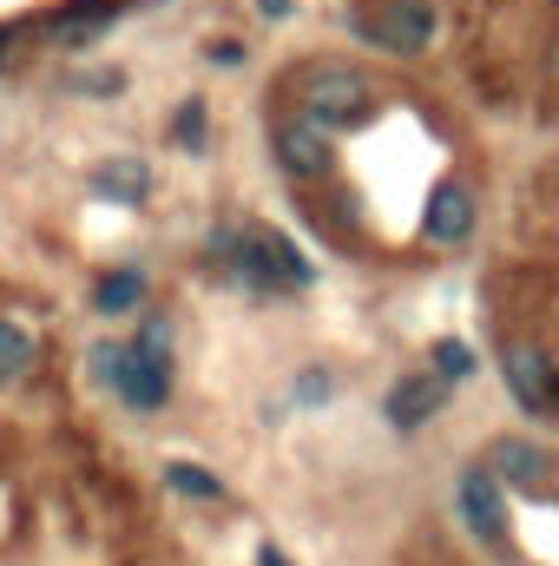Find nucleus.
<instances>
[{"label": "nucleus", "mask_w": 559, "mask_h": 566, "mask_svg": "<svg viewBox=\"0 0 559 566\" xmlns=\"http://www.w3.org/2000/svg\"><path fill=\"white\" fill-rule=\"evenodd\" d=\"M93 376L99 382H113L133 409H158L165 396H171V363H165V329H145V343L133 349H113V343H99L93 349Z\"/></svg>", "instance_id": "obj_1"}, {"label": "nucleus", "mask_w": 559, "mask_h": 566, "mask_svg": "<svg viewBox=\"0 0 559 566\" xmlns=\"http://www.w3.org/2000/svg\"><path fill=\"white\" fill-rule=\"evenodd\" d=\"M296 99H303V126H316V133H342V126H356L362 113H369V80L356 73V66H309L303 73V86H296Z\"/></svg>", "instance_id": "obj_2"}, {"label": "nucleus", "mask_w": 559, "mask_h": 566, "mask_svg": "<svg viewBox=\"0 0 559 566\" xmlns=\"http://www.w3.org/2000/svg\"><path fill=\"white\" fill-rule=\"evenodd\" d=\"M218 251L231 258V271L244 283H257V290H296V283H309V264H303V251L277 238V231H244V238H218Z\"/></svg>", "instance_id": "obj_3"}, {"label": "nucleus", "mask_w": 559, "mask_h": 566, "mask_svg": "<svg viewBox=\"0 0 559 566\" xmlns=\"http://www.w3.org/2000/svg\"><path fill=\"white\" fill-rule=\"evenodd\" d=\"M362 33L382 40L389 53H428L441 33V13H434V0H389L376 20H362Z\"/></svg>", "instance_id": "obj_4"}, {"label": "nucleus", "mask_w": 559, "mask_h": 566, "mask_svg": "<svg viewBox=\"0 0 559 566\" xmlns=\"http://www.w3.org/2000/svg\"><path fill=\"white\" fill-rule=\"evenodd\" d=\"M461 514H467V527L481 534V541H507V501H500V474L494 468H467L461 474Z\"/></svg>", "instance_id": "obj_5"}, {"label": "nucleus", "mask_w": 559, "mask_h": 566, "mask_svg": "<svg viewBox=\"0 0 559 566\" xmlns=\"http://www.w3.org/2000/svg\"><path fill=\"white\" fill-rule=\"evenodd\" d=\"M500 369H507V389H514V396H520L534 416H540V409H559V369L547 363V349H527V343H514Z\"/></svg>", "instance_id": "obj_6"}, {"label": "nucleus", "mask_w": 559, "mask_h": 566, "mask_svg": "<svg viewBox=\"0 0 559 566\" xmlns=\"http://www.w3.org/2000/svg\"><path fill=\"white\" fill-rule=\"evenodd\" d=\"M421 231L434 238V244H461L467 231H474V191L467 185H434L428 191V211H421Z\"/></svg>", "instance_id": "obj_7"}, {"label": "nucleus", "mask_w": 559, "mask_h": 566, "mask_svg": "<svg viewBox=\"0 0 559 566\" xmlns=\"http://www.w3.org/2000/svg\"><path fill=\"white\" fill-rule=\"evenodd\" d=\"M487 468L500 474V488H540V481L553 474V454H547L540 441H520V434H500V441L487 448Z\"/></svg>", "instance_id": "obj_8"}, {"label": "nucleus", "mask_w": 559, "mask_h": 566, "mask_svg": "<svg viewBox=\"0 0 559 566\" xmlns=\"http://www.w3.org/2000/svg\"><path fill=\"white\" fill-rule=\"evenodd\" d=\"M86 185H93L106 205H139L145 191H151V165H145L139 151H119V158H99V165L86 171Z\"/></svg>", "instance_id": "obj_9"}, {"label": "nucleus", "mask_w": 559, "mask_h": 566, "mask_svg": "<svg viewBox=\"0 0 559 566\" xmlns=\"http://www.w3.org/2000/svg\"><path fill=\"white\" fill-rule=\"evenodd\" d=\"M277 158H283V171H289V178H323L336 151H329V133H316V126H303V119H296V126H283V133H277Z\"/></svg>", "instance_id": "obj_10"}, {"label": "nucleus", "mask_w": 559, "mask_h": 566, "mask_svg": "<svg viewBox=\"0 0 559 566\" xmlns=\"http://www.w3.org/2000/svg\"><path fill=\"white\" fill-rule=\"evenodd\" d=\"M441 396H447V382H441V376H402V382L389 389V402H382V409H389V422H395V428H421L434 409H441Z\"/></svg>", "instance_id": "obj_11"}, {"label": "nucleus", "mask_w": 559, "mask_h": 566, "mask_svg": "<svg viewBox=\"0 0 559 566\" xmlns=\"http://www.w3.org/2000/svg\"><path fill=\"white\" fill-rule=\"evenodd\" d=\"M145 303V271H106L99 290H93V310L99 316H133Z\"/></svg>", "instance_id": "obj_12"}, {"label": "nucleus", "mask_w": 559, "mask_h": 566, "mask_svg": "<svg viewBox=\"0 0 559 566\" xmlns=\"http://www.w3.org/2000/svg\"><path fill=\"white\" fill-rule=\"evenodd\" d=\"M27 369H33V336L20 323H0V382H13Z\"/></svg>", "instance_id": "obj_13"}, {"label": "nucleus", "mask_w": 559, "mask_h": 566, "mask_svg": "<svg viewBox=\"0 0 559 566\" xmlns=\"http://www.w3.org/2000/svg\"><path fill=\"white\" fill-rule=\"evenodd\" d=\"M165 481H171L178 494H191V501H224V481H218V474H204V468H191V461H171V468H165Z\"/></svg>", "instance_id": "obj_14"}, {"label": "nucleus", "mask_w": 559, "mask_h": 566, "mask_svg": "<svg viewBox=\"0 0 559 566\" xmlns=\"http://www.w3.org/2000/svg\"><path fill=\"white\" fill-rule=\"evenodd\" d=\"M106 20H113V7H106V0H93V7L80 0V7H66V13L53 20V33H60V40H80V33H93V27H106Z\"/></svg>", "instance_id": "obj_15"}, {"label": "nucleus", "mask_w": 559, "mask_h": 566, "mask_svg": "<svg viewBox=\"0 0 559 566\" xmlns=\"http://www.w3.org/2000/svg\"><path fill=\"white\" fill-rule=\"evenodd\" d=\"M434 376H441V382L474 376V349H467V343H454V336H447V343H434Z\"/></svg>", "instance_id": "obj_16"}, {"label": "nucleus", "mask_w": 559, "mask_h": 566, "mask_svg": "<svg viewBox=\"0 0 559 566\" xmlns=\"http://www.w3.org/2000/svg\"><path fill=\"white\" fill-rule=\"evenodd\" d=\"M171 139H178V145H198V139H204V99H184V106H178Z\"/></svg>", "instance_id": "obj_17"}, {"label": "nucleus", "mask_w": 559, "mask_h": 566, "mask_svg": "<svg viewBox=\"0 0 559 566\" xmlns=\"http://www.w3.org/2000/svg\"><path fill=\"white\" fill-rule=\"evenodd\" d=\"M211 60H218V66H238V60H244V46H238V40H218V46H211Z\"/></svg>", "instance_id": "obj_18"}, {"label": "nucleus", "mask_w": 559, "mask_h": 566, "mask_svg": "<svg viewBox=\"0 0 559 566\" xmlns=\"http://www.w3.org/2000/svg\"><path fill=\"white\" fill-rule=\"evenodd\" d=\"M296 396H303V402H316V396H329V376H303V382H296Z\"/></svg>", "instance_id": "obj_19"}, {"label": "nucleus", "mask_w": 559, "mask_h": 566, "mask_svg": "<svg viewBox=\"0 0 559 566\" xmlns=\"http://www.w3.org/2000/svg\"><path fill=\"white\" fill-rule=\"evenodd\" d=\"M257 7H264L271 20H283V13H289V0H257Z\"/></svg>", "instance_id": "obj_20"}, {"label": "nucleus", "mask_w": 559, "mask_h": 566, "mask_svg": "<svg viewBox=\"0 0 559 566\" xmlns=\"http://www.w3.org/2000/svg\"><path fill=\"white\" fill-rule=\"evenodd\" d=\"M257 566H289V560H283L277 547H264V554H257Z\"/></svg>", "instance_id": "obj_21"}, {"label": "nucleus", "mask_w": 559, "mask_h": 566, "mask_svg": "<svg viewBox=\"0 0 559 566\" xmlns=\"http://www.w3.org/2000/svg\"><path fill=\"white\" fill-rule=\"evenodd\" d=\"M0 46H7V33H0Z\"/></svg>", "instance_id": "obj_22"}]
</instances>
